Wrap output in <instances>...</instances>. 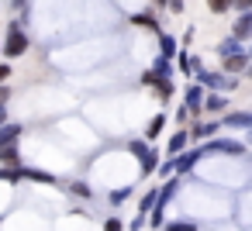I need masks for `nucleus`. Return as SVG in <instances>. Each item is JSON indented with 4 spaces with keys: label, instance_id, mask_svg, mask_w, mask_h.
Instances as JSON below:
<instances>
[{
    "label": "nucleus",
    "instance_id": "nucleus-34",
    "mask_svg": "<svg viewBox=\"0 0 252 231\" xmlns=\"http://www.w3.org/2000/svg\"><path fill=\"white\" fill-rule=\"evenodd\" d=\"M245 52H249V59H252V45H249V49H245Z\"/></svg>",
    "mask_w": 252,
    "mask_h": 231
},
{
    "label": "nucleus",
    "instance_id": "nucleus-6",
    "mask_svg": "<svg viewBox=\"0 0 252 231\" xmlns=\"http://www.w3.org/2000/svg\"><path fill=\"white\" fill-rule=\"evenodd\" d=\"M221 128H235V131H252V111H228L221 117Z\"/></svg>",
    "mask_w": 252,
    "mask_h": 231
},
{
    "label": "nucleus",
    "instance_id": "nucleus-28",
    "mask_svg": "<svg viewBox=\"0 0 252 231\" xmlns=\"http://www.w3.org/2000/svg\"><path fill=\"white\" fill-rule=\"evenodd\" d=\"M231 7H235L238 14H245V11H252V0H231Z\"/></svg>",
    "mask_w": 252,
    "mask_h": 231
},
{
    "label": "nucleus",
    "instance_id": "nucleus-16",
    "mask_svg": "<svg viewBox=\"0 0 252 231\" xmlns=\"http://www.w3.org/2000/svg\"><path fill=\"white\" fill-rule=\"evenodd\" d=\"M131 25H135V28H149V31H156V35H162V28H159V21H156V14H149V11H142V14H135V18H131Z\"/></svg>",
    "mask_w": 252,
    "mask_h": 231
},
{
    "label": "nucleus",
    "instance_id": "nucleus-1",
    "mask_svg": "<svg viewBox=\"0 0 252 231\" xmlns=\"http://www.w3.org/2000/svg\"><path fill=\"white\" fill-rule=\"evenodd\" d=\"M28 35H25V28H21V21H11V28H7V38L0 42V56H7V59H21L25 52H28Z\"/></svg>",
    "mask_w": 252,
    "mask_h": 231
},
{
    "label": "nucleus",
    "instance_id": "nucleus-32",
    "mask_svg": "<svg viewBox=\"0 0 252 231\" xmlns=\"http://www.w3.org/2000/svg\"><path fill=\"white\" fill-rule=\"evenodd\" d=\"M0 124H7V107L0 104Z\"/></svg>",
    "mask_w": 252,
    "mask_h": 231
},
{
    "label": "nucleus",
    "instance_id": "nucleus-21",
    "mask_svg": "<svg viewBox=\"0 0 252 231\" xmlns=\"http://www.w3.org/2000/svg\"><path fill=\"white\" fill-rule=\"evenodd\" d=\"M69 193H73V197H83V200H90V197H94V190H90V183H87V179H73V183H69Z\"/></svg>",
    "mask_w": 252,
    "mask_h": 231
},
{
    "label": "nucleus",
    "instance_id": "nucleus-2",
    "mask_svg": "<svg viewBox=\"0 0 252 231\" xmlns=\"http://www.w3.org/2000/svg\"><path fill=\"white\" fill-rule=\"evenodd\" d=\"M193 80H197V87H204L207 93H228V90L238 87V80L228 76V73H221V69H218V73H214V69H200Z\"/></svg>",
    "mask_w": 252,
    "mask_h": 231
},
{
    "label": "nucleus",
    "instance_id": "nucleus-15",
    "mask_svg": "<svg viewBox=\"0 0 252 231\" xmlns=\"http://www.w3.org/2000/svg\"><path fill=\"white\" fill-rule=\"evenodd\" d=\"M0 166H4V169L25 166V162H21V148H18V145H7V148H0Z\"/></svg>",
    "mask_w": 252,
    "mask_h": 231
},
{
    "label": "nucleus",
    "instance_id": "nucleus-4",
    "mask_svg": "<svg viewBox=\"0 0 252 231\" xmlns=\"http://www.w3.org/2000/svg\"><path fill=\"white\" fill-rule=\"evenodd\" d=\"M204 97H207L204 87H197V83L187 87V93H183V107L190 111V117H200V114H204Z\"/></svg>",
    "mask_w": 252,
    "mask_h": 231
},
{
    "label": "nucleus",
    "instance_id": "nucleus-37",
    "mask_svg": "<svg viewBox=\"0 0 252 231\" xmlns=\"http://www.w3.org/2000/svg\"><path fill=\"white\" fill-rule=\"evenodd\" d=\"M249 142H252V131H249Z\"/></svg>",
    "mask_w": 252,
    "mask_h": 231
},
{
    "label": "nucleus",
    "instance_id": "nucleus-20",
    "mask_svg": "<svg viewBox=\"0 0 252 231\" xmlns=\"http://www.w3.org/2000/svg\"><path fill=\"white\" fill-rule=\"evenodd\" d=\"M238 52H245L242 49V42H235V38H224L221 45H218V56L224 59V56H238Z\"/></svg>",
    "mask_w": 252,
    "mask_h": 231
},
{
    "label": "nucleus",
    "instance_id": "nucleus-30",
    "mask_svg": "<svg viewBox=\"0 0 252 231\" xmlns=\"http://www.w3.org/2000/svg\"><path fill=\"white\" fill-rule=\"evenodd\" d=\"M187 121H190V111L180 107V111H176V124H187Z\"/></svg>",
    "mask_w": 252,
    "mask_h": 231
},
{
    "label": "nucleus",
    "instance_id": "nucleus-31",
    "mask_svg": "<svg viewBox=\"0 0 252 231\" xmlns=\"http://www.w3.org/2000/svg\"><path fill=\"white\" fill-rule=\"evenodd\" d=\"M7 97H11V90H7V87H0V104H7Z\"/></svg>",
    "mask_w": 252,
    "mask_h": 231
},
{
    "label": "nucleus",
    "instance_id": "nucleus-19",
    "mask_svg": "<svg viewBox=\"0 0 252 231\" xmlns=\"http://www.w3.org/2000/svg\"><path fill=\"white\" fill-rule=\"evenodd\" d=\"M149 69H152L156 76H162V80H173V62H169V59H162V56H159Z\"/></svg>",
    "mask_w": 252,
    "mask_h": 231
},
{
    "label": "nucleus",
    "instance_id": "nucleus-22",
    "mask_svg": "<svg viewBox=\"0 0 252 231\" xmlns=\"http://www.w3.org/2000/svg\"><path fill=\"white\" fill-rule=\"evenodd\" d=\"M162 231H197V224L193 221H166Z\"/></svg>",
    "mask_w": 252,
    "mask_h": 231
},
{
    "label": "nucleus",
    "instance_id": "nucleus-12",
    "mask_svg": "<svg viewBox=\"0 0 252 231\" xmlns=\"http://www.w3.org/2000/svg\"><path fill=\"white\" fill-rule=\"evenodd\" d=\"M166 124H169V117H166V114H152V117H149V124H145V142L152 145V142L166 131Z\"/></svg>",
    "mask_w": 252,
    "mask_h": 231
},
{
    "label": "nucleus",
    "instance_id": "nucleus-24",
    "mask_svg": "<svg viewBox=\"0 0 252 231\" xmlns=\"http://www.w3.org/2000/svg\"><path fill=\"white\" fill-rule=\"evenodd\" d=\"M128 197H131V186H121V190H111V197H107V200L118 207V203H125Z\"/></svg>",
    "mask_w": 252,
    "mask_h": 231
},
{
    "label": "nucleus",
    "instance_id": "nucleus-18",
    "mask_svg": "<svg viewBox=\"0 0 252 231\" xmlns=\"http://www.w3.org/2000/svg\"><path fill=\"white\" fill-rule=\"evenodd\" d=\"M152 90H156V97L166 104V100H173V93H176V83H173V80H159Z\"/></svg>",
    "mask_w": 252,
    "mask_h": 231
},
{
    "label": "nucleus",
    "instance_id": "nucleus-29",
    "mask_svg": "<svg viewBox=\"0 0 252 231\" xmlns=\"http://www.w3.org/2000/svg\"><path fill=\"white\" fill-rule=\"evenodd\" d=\"M7 80H11V66H7V62H0V87H4Z\"/></svg>",
    "mask_w": 252,
    "mask_h": 231
},
{
    "label": "nucleus",
    "instance_id": "nucleus-35",
    "mask_svg": "<svg viewBox=\"0 0 252 231\" xmlns=\"http://www.w3.org/2000/svg\"><path fill=\"white\" fill-rule=\"evenodd\" d=\"M245 73H249V80H252V66H249V69H245Z\"/></svg>",
    "mask_w": 252,
    "mask_h": 231
},
{
    "label": "nucleus",
    "instance_id": "nucleus-7",
    "mask_svg": "<svg viewBox=\"0 0 252 231\" xmlns=\"http://www.w3.org/2000/svg\"><path fill=\"white\" fill-rule=\"evenodd\" d=\"M249 66H252L249 52H238V56H224V59H221V73H228V76H238V73H245Z\"/></svg>",
    "mask_w": 252,
    "mask_h": 231
},
{
    "label": "nucleus",
    "instance_id": "nucleus-3",
    "mask_svg": "<svg viewBox=\"0 0 252 231\" xmlns=\"http://www.w3.org/2000/svg\"><path fill=\"white\" fill-rule=\"evenodd\" d=\"M204 155H245V142H235V138H211L200 145Z\"/></svg>",
    "mask_w": 252,
    "mask_h": 231
},
{
    "label": "nucleus",
    "instance_id": "nucleus-36",
    "mask_svg": "<svg viewBox=\"0 0 252 231\" xmlns=\"http://www.w3.org/2000/svg\"><path fill=\"white\" fill-rule=\"evenodd\" d=\"M156 4H162V7H166V0H156Z\"/></svg>",
    "mask_w": 252,
    "mask_h": 231
},
{
    "label": "nucleus",
    "instance_id": "nucleus-17",
    "mask_svg": "<svg viewBox=\"0 0 252 231\" xmlns=\"http://www.w3.org/2000/svg\"><path fill=\"white\" fill-rule=\"evenodd\" d=\"M159 49H162L159 56H162V59H169V62H173V59H176V52H180V45H176V38H173V35H166V31L159 35Z\"/></svg>",
    "mask_w": 252,
    "mask_h": 231
},
{
    "label": "nucleus",
    "instance_id": "nucleus-14",
    "mask_svg": "<svg viewBox=\"0 0 252 231\" xmlns=\"http://www.w3.org/2000/svg\"><path fill=\"white\" fill-rule=\"evenodd\" d=\"M156 203H159V186H149V190L138 197V214H152Z\"/></svg>",
    "mask_w": 252,
    "mask_h": 231
},
{
    "label": "nucleus",
    "instance_id": "nucleus-10",
    "mask_svg": "<svg viewBox=\"0 0 252 231\" xmlns=\"http://www.w3.org/2000/svg\"><path fill=\"white\" fill-rule=\"evenodd\" d=\"M204 114L224 117V114H228V97H224V93H207V97H204Z\"/></svg>",
    "mask_w": 252,
    "mask_h": 231
},
{
    "label": "nucleus",
    "instance_id": "nucleus-13",
    "mask_svg": "<svg viewBox=\"0 0 252 231\" xmlns=\"http://www.w3.org/2000/svg\"><path fill=\"white\" fill-rule=\"evenodd\" d=\"M159 162H162V155H159V148H149L142 159H138V169H142V176H152L156 169H159Z\"/></svg>",
    "mask_w": 252,
    "mask_h": 231
},
{
    "label": "nucleus",
    "instance_id": "nucleus-11",
    "mask_svg": "<svg viewBox=\"0 0 252 231\" xmlns=\"http://www.w3.org/2000/svg\"><path fill=\"white\" fill-rule=\"evenodd\" d=\"M21 135H25V128H21V124H14V121L0 124V148H7V145H21Z\"/></svg>",
    "mask_w": 252,
    "mask_h": 231
},
{
    "label": "nucleus",
    "instance_id": "nucleus-23",
    "mask_svg": "<svg viewBox=\"0 0 252 231\" xmlns=\"http://www.w3.org/2000/svg\"><path fill=\"white\" fill-rule=\"evenodd\" d=\"M207 11L211 14H228L231 11V0H207Z\"/></svg>",
    "mask_w": 252,
    "mask_h": 231
},
{
    "label": "nucleus",
    "instance_id": "nucleus-5",
    "mask_svg": "<svg viewBox=\"0 0 252 231\" xmlns=\"http://www.w3.org/2000/svg\"><path fill=\"white\" fill-rule=\"evenodd\" d=\"M218 128H221V121H193L187 131H190V142H211L218 135Z\"/></svg>",
    "mask_w": 252,
    "mask_h": 231
},
{
    "label": "nucleus",
    "instance_id": "nucleus-25",
    "mask_svg": "<svg viewBox=\"0 0 252 231\" xmlns=\"http://www.w3.org/2000/svg\"><path fill=\"white\" fill-rule=\"evenodd\" d=\"M104 231H125V221L121 217H107L104 221Z\"/></svg>",
    "mask_w": 252,
    "mask_h": 231
},
{
    "label": "nucleus",
    "instance_id": "nucleus-8",
    "mask_svg": "<svg viewBox=\"0 0 252 231\" xmlns=\"http://www.w3.org/2000/svg\"><path fill=\"white\" fill-rule=\"evenodd\" d=\"M187 148H190V131H187V128H176V131L169 135V142H166V155L176 159V155L187 152Z\"/></svg>",
    "mask_w": 252,
    "mask_h": 231
},
{
    "label": "nucleus",
    "instance_id": "nucleus-27",
    "mask_svg": "<svg viewBox=\"0 0 252 231\" xmlns=\"http://www.w3.org/2000/svg\"><path fill=\"white\" fill-rule=\"evenodd\" d=\"M166 7H169L173 14H183V7H187V0H166Z\"/></svg>",
    "mask_w": 252,
    "mask_h": 231
},
{
    "label": "nucleus",
    "instance_id": "nucleus-33",
    "mask_svg": "<svg viewBox=\"0 0 252 231\" xmlns=\"http://www.w3.org/2000/svg\"><path fill=\"white\" fill-rule=\"evenodd\" d=\"M11 4H14V7H18V11H21V7H25V4H28V0H11Z\"/></svg>",
    "mask_w": 252,
    "mask_h": 231
},
{
    "label": "nucleus",
    "instance_id": "nucleus-26",
    "mask_svg": "<svg viewBox=\"0 0 252 231\" xmlns=\"http://www.w3.org/2000/svg\"><path fill=\"white\" fill-rule=\"evenodd\" d=\"M142 228H145V214H135L131 224H128V231H142Z\"/></svg>",
    "mask_w": 252,
    "mask_h": 231
},
{
    "label": "nucleus",
    "instance_id": "nucleus-9",
    "mask_svg": "<svg viewBox=\"0 0 252 231\" xmlns=\"http://www.w3.org/2000/svg\"><path fill=\"white\" fill-rule=\"evenodd\" d=\"M231 38H235V42H249V38H252V11H245V14L235 18V25H231Z\"/></svg>",
    "mask_w": 252,
    "mask_h": 231
}]
</instances>
